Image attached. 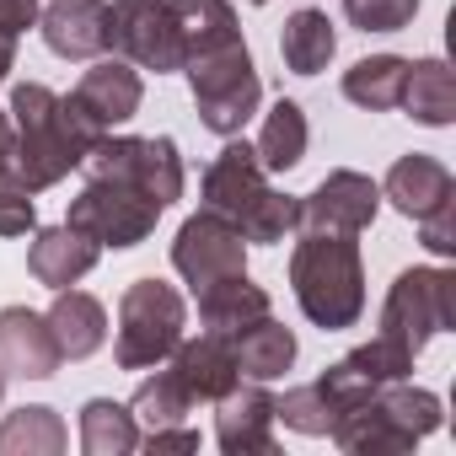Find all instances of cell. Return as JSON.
<instances>
[{
    "label": "cell",
    "mask_w": 456,
    "mask_h": 456,
    "mask_svg": "<svg viewBox=\"0 0 456 456\" xmlns=\"http://www.w3.org/2000/svg\"><path fill=\"white\" fill-rule=\"evenodd\" d=\"M38 6L44 0H0V81L17 65V44L28 28H38Z\"/></svg>",
    "instance_id": "836d02e7"
},
{
    "label": "cell",
    "mask_w": 456,
    "mask_h": 456,
    "mask_svg": "<svg viewBox=\"0 0 456 456\" xmlns=\"http://www.w3.org/2000/svg\"><path fill=\"white\" fill-rule=\"evenodd\" d=\"M167 370L177 376V387L188 392V403H220L242 381L237 370V354H232V333H199V338H183L172 354H167Z\"/></svg>",
    "instance_id": "2e32d148"
},
{
    "label": "cell",
    "mask_w": 456,
    "mask_h": 456,
    "mask_svg": "<svg viewBox=\"0 0 456 456\" xmlns=\"http://www.w3.org/2000/svg\"><path fill=\"white\" fill-rule=\"evenodd\" d=\"M435 429H440V397L408 381H387L354 408H344L328 440L349 456H408Z\"/></svg>",
    "instance_id": "277c9868"
},
{
    "label": "cell",
    "mask_w": 456,
    "mask_h": 456,
    "mask_svg": "<svg viewBox=\"0 0 456 456\" xmlns=\"http://www.w3.org/2000/svg\"><path fill=\"white\" fill-rule=\"evenodd\" d=\"M344 360H349V365H354V370H360V376H365L370 387H387V381H408V376H413V360H419V354H408L403 344H392V338H381V333H376L370 344L349 349Z\"/></svg>",
    "instance_id": "1f68e13d"
},
{
    "label": "cell",
    "mask_w": 456,
    "mask_h": 456,
    "mask_svg": "<svg viewBox=\"0 0 456 456\" xmlns=\"http://www.w3.org/2000/svg\"><path fill=\"white\" fill-rule=\"evenodd\" d=\"M306 140H312V129H306V113H301V102H290V97H280L269 113H264V129H258V161H264V172L274 177V172H290V167H301V156H306Z\"/></svg>",
    "instance_id": "83f0119b"
},
{
    "label": "cell",
    "mask_w": 456,
    "mask_h": 456,
    "mask_svg": "<svg viewBox=\"0 0 456 456\" xmlns=\"http://www.w3.org/2000/svg\"><path fill=\"white\" fill-rule=\"evenodd\" d=\"M38 33L60 60H102L113 54V0H44Z\"/></svg>",
    "instance_id": "9a60e30c"
},
{
    "label": "cell",
    "mask_w": 456,
    "mask_h": 456,
    "mask_svg": "<svg viewBox=\"0 0 456 456\" xmlns=\"http://www.w3.org/2000/svg\"><path fill=\"white\" fill-rule=\"evenodd\" d=\"M193 306H199V322H204L209 333H237V328H248V322H258V317H269V312H274L269 290H264V285H253V274H248V269H242V274H225V280L199 285V290H193Z\"/></svg>",
    "instance_id": "ffe728a7"
},
{
    "label": "cell",
    "mask_w": 456,
    "mask_h": 456,
    "mask_svg": "<svg viewBox=\"0 0 456 456\" xmlns=\"http://www.w3.org/2000/svg\"><path fill=\"white\" fill-rule=\"evenodd\" d=\"M0 397H6V370H0Z\"/></svg>",
    "instance_id": "f35d334b"
},
{
    "label": "cell",
    "mask_w": 456,
    "mask_h": 456,
    "mask_svg": "<svg viewBox=\"0 0 456 456\" xmlns=\"http://www.w3.org/2000/svg\"><path fill=\"white\" fill-rule=\"evenodd\" d=\"M12 177V113L0 108V183Z\"/></svg>",
    "instance_id": "74e56055"
},
{
    "label": "cell",
    "mask_w": 456,
    "mask_h": 456,
    "mask_svg": "<svg viewBox=\"0 0 456 456\" xmlns=\"http://www.w3.org/2000/svg\"><path fill=\"white\" fill-rule=\"evenodd\" d=\"M172 269L188 280V290L225 280V274H242L248 269V237L237 232L225 215L199 209L177 225V242H172Z\"/></svg>",
    "instance_id": "4fadbf2b"
},
{
    "label": "cell",
    "mask_w": 456,
    "mask_h": 456,
    "mask_svg": "<svg viewBox=\"0 0 456 456\" xmlns=\"http://www.w3.org/2000/svg\"><path fill=\"white\" fill-rule=\"evenodd\" d=\"M274 424H285V429H296V435H328L333 429V403L322 397V387L317 381H306V387H290L285 397H274Z\"/></svg>",
    "instance_id": "4dcf8cb0"
},
{
    "label": "cell",
    "mask_w": 456,
    "mask_h": 456,
    "mask_svg": "<svg viewBox=\"0 0 456 456\" xmlns=\"http://www.w3.org/2000/svg\"><path fill=\"white\" fill-rule=\"evenodd\" d=\"M199 199H204V209H215V215L232 220L237 232L248 237V248H274V242H285V237L296 232V209H301V199L280 193V188L269 183L258 151H253L248 140H237V134H232V145H225V151L204 167Z\"/></svg>",
    "instance_id": "7a4b0ae2"
},
{
    "label": "cell",
    "mask_w": 456,
    "mask_h": 456,
    "mask_svg": "<svg viewBox=\"0 0 456 456\" xmlns=\"http://www.w3.org/2000/svg\"><path fill=\"white\" fill-rule=\"evenodd\" d=\"M253 6H269V0H253Z\"/></svg>",
    "instance_id": "ab89813d"
},
{
    "label": "cell",
    "mask_w": 456,
    "mask_h": 456,
    "mask_svg": "<svg viewBox=\"0 0 456 456\" xmlns=\"http://www.w3.org/2000/svg\"><path fill=\"white\" fill-rule=\"evenodd\" d=\"M290 290L296 306L312 328L322 333H344L365 317V264H360V242L354 237H322V232H301L296 253H290Z\"/></svg>",
    "instance_id": "3957f363"
},
{
    "label": "cell",
    "mask_w": 456,
    "mask_h": 456,
    "mask_svg": "<svg viewBox=\"0 0 456 456\" xmlns=\"http://www.w3.org/2000/svg\"><path fill=\"white\" fill-rule=\"evenodd\" d=\"M376 209H381V183L354 172V167H338L328 172L296 209V232H322V237H360L376 225Z\"/></svg>",
    "instance_id": "30bf717a"
},
{
    "label": "cell",
    "mask_w": 456,
    "mask_h": 456,
    "mask_svg": "<svg viewBox=\"0 0 456 456\" xmlns=\"http://www.w3.org/2000/svg\"><path fill=\"white\" fill-rule=\"evenodd\" d=\"M172 17L183 33V65L199 54H215L225 44H242V22L232 0H172Z\"/></svg>",
    "instance_id": "603a6c76"
},
{
    "label": "cell",
    "mask_w": 456,
    "mask_h": 456,
    "mask_svg": "<svg viewBox=\"0 0 456 456\" xmlns=\"http://www.w3.org/2000/svg\"><path fill=\"white\" fill-rule=\"evenodd\" d=\"M381 199H392L397 215L419 220V215L440 209L445 199H456V177H451V167H445L440 156L413 151V156H397V161H392V172H387V183H381Z\"/></svg>",
    "instance_id": "d6986e66"
},
{
    "label": "cell",
    "mask_w": 456,
    "mask_h": 456,
    "mask_svg": "<svg viewBox=\"0 0 456 456\" xmlns=\"http://www.w3.org/2000/svg\"><path fill=\"white\" fill-rule=\"evenodd\" d=\"M344 17L360 33H403L419 17V0H344Z\"/></svg>",
    "instance_id": "d6a6232c"
},
{
    "label": "cell",
    "mask_w": 456,
    "mask_h": 456,
    "mask_svg": "<svg viewBox=\"0 0 456 456\" xmlns=\"http://www.w3.org/2000/svg\"><path fill=\"white\" fill-rule=\"evenodd\" d=\"M134 445H140V424H134L129 403L92 397L81 408V451L86 456H129Z\"/></svg>",
    "instance_id": "f1b7e54d"
},
{
    "label": "cell",
    "mask_w": 456,
    "mask_h": 456,
    "mask_svg": "<svg viewBox=\"0 0 456 456\" xmlns=\"http://www.w3.org/2000/svg\"><path fill=\"white\" fill-rule=\"evenodd\" d=\"M38 232V204H33V188H22L17 177L0 183V237H28Z\"/></svg>",
    "instance_id": "e575fe53"
},
{
    "label": "cell",
    "mask_w": 456,
    "mask_h": 456,
    "mask_svg": "<svg viewBox=\"0 0 456 456\" xmlns=\"http://www.w3.org/2000/svg\"><path fill=\"white\" fill-rule=\"evenodd\" d=\"M54 328V344L65 360H92L108 344V306L86 290H54V306L44 312Z\"/></svg>",
    "instance_id": "44dd1931"
},
{
    "label": "cell",
    "mask_w": 456,
    "mask_h": 456,
    "mask_svg": "<svg viewBox=\"0 0 456 456\" xmlns=\"http://www.w3.org/2000/svg\"><path fill=\"white\" fill-rule=\"evenodd\" d=\"M403 81H408L403 54H370V60L344 70V97L354 108H365V113H392L403 102Z\"/></svg>",
    "instance_id": "4316f807"
},
{
    "label": "cell",
    "mask_w": 456,
    "mask_h": 456,
    "mask_svg": "<svg viewBox=\"0 0 456 456\" xmlns=\"http://www.w3.org/2000/svg\"><path fill=\"white\" fill-rule=\"evenodd\" d=\"M188 86H193V108H199V124L220 140H232L248 129V118L258 113L264 102V81H258V65L248 54V44H225L215 54H199L183 65Z\"/></svg>",
    "instance_id": "8992f818"
},
{
    "label": "cell",
    "mask_w": 456,
    "mask_h": 456,
    "mask_svg": "<svg viewBox=\"0 0 456 456\" xmlns=\"http://www.w3.org/2000/svg\"><path fill=\"white\" fill-rule=\"evenodd\" d=\"M140 445L156 456V451H199V429H188V424H167V429H145L140 435Z\"/></svg>",
    "instance_id": "8d00e7d4"
},
{
    "label": "cell",
    "mask_w": 456,
    "mask_h": 456,
    "mask_svg": "<svg viewBox=\"0 0 456 456\" xmlns=\"http://www.w3.org/2000/svg\"><path fill=\"white\" fill-rule=\"evenodd\" d=\"M161 215H167V209H161L151 193H140L134 183H124V177H86L81 193L70 199L65 225H76V232L92 237L97 248L124 253V248H140V242L156 232Z\"/></svg>",
    "instance_id": "52a82bcc"
},
{
    "label": "cell",
    "mask_w": 456,
    "mask_h": 456,
    "mask_svg": "<svg viewBox=\"0 0 456 456\" xmlns=\"http://www.w3.org/2000/svg\"><path fill=\"white\" fill-rule=\"evenodd\" d=\"M65 445H70V429L49 403L12 408L6 424H0V456H60Z\"/></svg>",
    "instance_id": "484cf974"
},
{
    "label": "cell",
    "mask_w": 456,
    "mask_h": 456,
    "mask_svg": "<svg viewBox=\"0 0 456 456\" xmlns=\"http://www.w3.org/2000/svg\"><path fill=\"white\" fill-rule=\"evenodd\" d=\"M456 328V274L451 269H403L381 301V338L419 354L435 333Z\"/></svg>",
    "instance_id": "ba28073f"
},
{
    "label": "cell",
    "mask_w": 456,
    "mask_h": 456,
    "mask_svg": "<svg viewBox=\"0 0 456 456\" xmlns=\"http://www.w3.org/2000/svg\"><path fill=\"white\" fill-rule=\"evenodd\" d=\"M12 177L33 193L81 172V156L97 145L65 108V97L44 81H22L12 92Z\"/></svg>",
    "instance_id": "6da1fadb"
},
{
    "label": "cell",
    "mask_w": 456,
    "mask_h": 456,
    "mask_svg": "<svg viewBox=\"0 0 456 456\" xmlns=\"http://www.w3.org/2000/svg\"><path fill=\"white\" fill-rule=\"evenodd\" d=\"M81 172L124 177L140 193H151L161 209H172L183 199V156H177V140H167V134H102L81 156Z\"/></svg>",
    "instance_id": "9c48e42d"
},
{
    "label": "cell",
    "mask_w": 456,
    "mask_h": 456,
    "mask_svg": "<svg viewBox=\"0 0 456 456\" xmlns=\"http://www.w3.org/2000/svg\"><path fill=\"white\" fill-rule=\"evenodd\" d=\"M113 54L156 76L183 70V33L172 0H113Z\"/></svg>",
    "instance_id": "8fae6325"
},
{
    "label": "cell",
    "mask_w": 456,
    "mask_h": 456,
    "mask_svg": "<svg viewBox=\"0 0 456 456\" xmlns=\"http://www.w3.org/2000/svg\"><path fill=\"white\" fill-rule=\"evenodd\" d=\"M215 445L225 456H274V392L269 381H237L215 403Z\"/></svg>",
    "instance_id": "5bb4252c"
},
{
    "label": "cell",
    "mask_w": 456,
    "mask_h": 456,
    "mask_svg": "<svg viewBox=\"0 0 456 456\" xmlns=\"http://www.w3.org/2000/svg\"><path fill=\"white\" fill-rule=\"evenodd\" d=\"M97 253L102 248L81 237L76 225H44V232H33V248H28V274L49 290H70L97 269Z\"/></svg>",
    "instance_id": "ac0fdd59"
},
{
    "label": "cell",
    "mask_w": 456,
    "mask_h": 456,
    "mask_svg": "<svg viewBox=\"0 0 456 456\" xmlns=\"http://www.w3.org/2000/svg\"><path fill=\"white\" fill-rule=\"evenodd\" d=\"M232 354H237L242 381H280V376L296 365L301 344H296V333H290L285 322H274V312H269V317H258V322H248V328L232 333Z\"/></svg>",
    "instance_id": "7402d4cb"
},
{
    "label": "cell",
    "mask_w": 456,
    "mask_h": 456,
    "mask_svg": "<svg viewBox=\"0 0 456 456\" xmlns=\"http://www.w3.org/2000/svg\"><path fill=\"white\" fill-rule=\"evenodd\" d=\"M188 392L177 387V376L172 370H161L156 365V376H145L140 387H134V397H129V413H134V424L140 429H167V424H183L188 419Z\"/></svg>",
    "instance_id": "f546056e"
},
{
    "label": "cell",
    "mask_w": 456,
    "mask_h": 456,
    "mask_svg": "<svg viewBox=\"0 0 456 456\" xmlns=\"http://www.w3.org/2000/svg\"><path fill=\"white\" fill-rule=\"evenodd\" d=\"M60 344H54V328L44 312L33 306H6L0 312V370L6 381H49L60 370Z\"/></svg>",
    "instance_id": "e0dca14e"
},
{
    "label": "cell",
    "mask_w": 456,
    "mask_h": 456,
    "mask_svg": "<svg viewBox=\"0 0 456 456\" xmlns=\"http://www.w3.org/2000/svg\"><path fill=\"white\" fill-rule=\"evenodd\" d=\"M413 124L424 129H445L456 118V76L445 60H408V81H403V102Z\"/></svg>",
    "instance_id": "cb8c5ba5"
},
{
    "label": "cell",
    "mask_w": 456,
    "mask_h": 456,
    "mask_svg": "<svg viewBox=\"0 0 456 456\" xmlns=\"http://www.w3.org/2000/svg\"><path fill=\"white\" fill-rule=\"evenodd\" d=\"M183 328H188V301L167 280H134L118 296V333H113L118 370L167 365V354L183 344Z\"/></svg>",
    "instance_id": "5b68a950"
},
{
    "label": "cell",
    "mask_w": 456,
    "mask_h": 456,
    "mask_svg": "<svg viewBox=\"0 0 456 456\" xmlns=\"http://www.w3.org/2000/svg\"><path fill=\"white\" fill-rule=\"evenodd\" d=\"M280 54L290 65V76H322L338 54V33L328 22V12L317 6H301L285 17V33H280Z\"/></svg>",
    "instance_id": "d4e9b609"
},
{
    "label": "cell",
    "mask_w": 456,
    "mask_h": 456,
    "mask_svg": "<svg viewBox=\"0 0 456 456\" xmlns=\"http://www.w3.org/2000/svg\"><path fill=\"white\" fill-rule=\"evenodd\" d=\"M140 102H145V81H140V70H134L129 60H118V54H102V60L76 81V92L65 97L70 118H76L92 140H102V134H113L118 124H129V118L140 113Z\"/></svg>",
    "instance_id": "7c38bea8"
},
{
    "label": "cell",
    "mask_w": 456,
    "mask_h": 456,
    "mask_svg": "<svg viewBox=\"0 0 456 456\" xmlns=\"http://www.w3.org/2000/svg\"><path fill=\"white\" fill-rule=\"evenodd\" d=\"M419 242H424L435 258H456V199H445L440 209L419 215Z\"/></svg>",
    "instance_id": "d590c367"
}]
</instances>
